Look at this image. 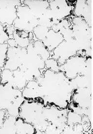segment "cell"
<instances>
[{
	"label": "cell",
	"mask_w": 93,
	"mask_h": 134,
	"mask_svg": "<svg viewBox=\"0 0 93 134\" xmlns=\"http://www.w3.org/2000/svg\"><path fill=\"white\" fill-rule=\"evenodd\" d=\"M13 37L17 46L20 47L26 48L31 43L29 39V33L23 31L15 29Z\"/></svg>",
	"instance_id": "ac0fdd59"
},
{
	"label": "cell",
	"mask_w": 93,
	"mask_h": 134,
	"mask_svg": "<svg viewBox=\"0 0 93 134\" xmlns=\"http://www.w3.org/2000/svg\"><path fill=\"white\" fill-rule=\"evenodd\" d=\"M39 86L37 80L28 82L22 90L23 98L27 101H37L39 99Z\"/></svg>",
	"instance_id": "9a60e30c"
},
{
	"label": "cell",
	"mask_w": 93,
	"mask_h": 134,
	"mask_svg": "<svg viewBox=\"0 0 93 134\" xmlns=\"http://www.w3.org/2000/svg\"><path fill=\"white\" fill-rule=\"evenodd\" d=\"M7 115L8 113L6 110H0V127L3 125V122Z\"/></svg>",
	"instance_id": "cb8c5ba5"
},
{
	"label": "cell",
	"mask_w": 93,
	"mask_h": 134,
	"mask_svg": "<svg viewBox=\"0 0 93 134\" xmlns=\"http://www.w3.org/2000/svg\"><path fill=\"white\" fill-rule=\"evenodd\" d=\"M1 77V83H6L22 91L28 83L24 73L19 69L14 71L3 69Z\"/></svg>",
	"instance_id": "30bf717a"
},
{
	"label": "cell",
	"mask_w": 93,
	"mask_h": 134,
	"mask_svg": "<svg viewBox=\"0 0 93 134\" xmlns=\"http://www.w3.org/2000/svg\"><path fill=\"white\" fill-rule=\"evenodd\" d=\"M39 99L45 105L67 109L71 101L73 89L70 80L62 72L46 69L37 80Z\"/></svg>",
	"instance_id": "6da1fadb"
},
{
	"label": "cell",
	"mask_w": 93,
	"mask_h": 134,
	"mask_svg": "<svg viewBox=\"0 0 93 134\" xmlns=\"http://www.w3.org/2000/svg\"><path fill=\"white\" fill-rule=\"evenodd\" d=\"M16 134H37V131L29 123L25 121L19 116L16 118Z\"/></svg>",
	"instance_id": "2e32d148"
},
{
	"label": "cell",
	"mask_w": 93,
	"mask_h": 134,
	"mask_svg": "<svg viewBox=\"0 0 93 134\" xmlns=\"http://www.w3.org/2000/svg\"><path fill=\"white\" fill-rule=\"evenodd\" d=\"M67 109H61L39 101L24 100L19 108V116L34 126L37 134H42L51 124L62 127L67 122Z\"/></svg>",
	"instance_id": "7a4b0ae2"
},
{
	"label": "cell",
	"mask_w": 93,
	"mask_h": 134,
	"mask_svg": "<svg viewBox=\"0 0 93 134\" xmlns=\"http://www.w3.org/2000/svg\"><path fill=\"white\" fill-rule=\"evenodd\" d=\"M15 116L7 115L3 125L0 127V134H16Z\"/></svg>",
	"instance_id": "e0dca14e"
},
{
	"label": "cell",
	"mask_w": 93,
	"mask_h": 134,
	"mask_svg": "<svg viewBox=\"0 0 93 134\" xmlns=\"http://www.w3.org/2000/svg\"><path fill=\"white\" fill-rule=\"evenodd\" d=\"M71 102L83 109L92 110V87L73 90Z\"/></svg>",
	"instance_id": "8fae6325"
},
{
	"label": "cell",
	"mask_w": 93,
	"mask_h": 134,
	"mask_svg": "<svg viewBox=\"0 0 93 134\" xmlns=\"http://www.w3.org/2000/svg\"><path fill=\"white\" fill-rule=\"evenodd\" d=\"M46 69L51 70L54 72H59V66L57 60L52 58H49L47 59L45 62Z\"/></svg>",
	"instance_id": "7402d4cb"
},
{
	"label": "cell",
	"mask_w": 93,
	"mask_h": 134,
	"mask_svg": "<svg viewBox=\"0 0 93 134\" xmlns=\"http://www.w3.org/2000/svg\"><path fill=\"white\" fill-rule=\"evenodd\" d=\"M63 40V36L61 33L55 32L50 29L42 42L48 51L51 53L57 47Z\"/></svg>",
	"instance_id": "5bb4252c"
},
{
	"label": "cell",
	"mask_w": 93,
	"mask_h": 134,
	"mask_svg": "<svg viewBox=\"0 0 93 134\" xmlns=\"http://www.w3.org/2000/svg\"><path fill=\"white\" fill-rule=\"evenodd\" d=\"M9 38V36L5 32L4 25L0 24V44L7 43Z\"/></svg>",
	"instance_id": "603a6c76"
},
{
	"label": "cell",
	"mask_w": 93,
	"mask_h": 134,
	"mask_svg": "<svg viewBox=\"0 0 93 134\" xmlns=\"http://www.w3.org/2000/svg\"><path fill=\"white\" fill-rule=\"evenodd\" d=\"M24 100L22 91L6 83H0V110H6L8 115L18 116Z\"/></svg>",
	"instance_id": "3957f363"
},
{
	"label": "cell",
	"mask_w": 93,
	"mask_h": 134,
	"mask_svg": "<svg viewBox=\"0 0 93 134\" xmlns=\"http://www.w3.org/2000/svg\"><path fill=\"white\" fill-rule=\"evenodd\" d=\"M26 54V48L9 46L6 60L3 69L12 71L18 69L24 63Z\"/></svg>",
	"instance_id": "ba28073f"
},
{
	"label": "cell",
	"mask_w": 93,
	"mask_h": 134,
	"mask_svg": "<svg viewBox=\"0 0 93 134\" xmlns=\"http://www.w3.org/2000/svg\"><path fill=\"white\" fill-rule=\"evenodd\" d=\"M21 4V1H0V24L13 26L17 17V7Z\"/></svg>",
	"instance_id": "9c48e42d"
},
{
	"label": "cell",
	"mask_w": 93,
	"mask_h": 134,
	"mask_svg": "<svg viewBox=\"0 0 93 134\" xmlns=\"http://www.w3.org/2000/svg\"><path fill=\"white\" fill-rule=\"evenodd\" d=\"M8 47L9 45L7 43L0 44V68L3 69L6 60Z\"/></svg>",
	"instance_id": "44dd1931"
},
{
	"label": "cell",
	"mask_w": 93,
	"mask_h": 134,
	"mask_svg": "<svg viewBox=\"0 0 93 134\" xmlns=\"http://www.w3.org/2000/svg\"><path fill=\"white\" fill-rule=\"evenodd\" d=\"M87 57L77 54L67 59L66 62L59 66V71L62 72L70 80L78 75H84Z\"/></svg>",
	"instance_id": "5b68a950"
},
{
	"label": "cell",
	"mask_w": 93,
	"mask_h": 134,
	"mask_svg": "<svg viewBox=\"0 0 93 134\" xmlns=\"http://www.w3.org/2000/svg\"><path fill=\"white\" fill-rule=\"evenodd\" d=\"M78 48L74 40H64L52 52L50 58L57 60L58 65L61 66L70 58L78 54Z\"/></svg>",
	"instance_id": "8992f818"
},
{
	"label": "cell",
	"mask_w": 93,
	"mask_h": 134,
	"mask_svg": "<svg viewBox=\"0 0 93 134\" xmlns=\"http://www.w3.org/2000/svg\"><path fill=\"white\" fill-rule=\"evenodd\" d=\"M16 15L13 24L15 29L29 33L39 25V19L33 14L30 8L22 3L17 7Z\"/></svg>",
	"instance_id": "277c9868"
},
{
	"label": "cell",
	"mask_w": 93,
	"mask_h": 134,
	"mask_svg": "<svg viewBox=\"0 0 93 134\" xmlns=\"http://www.w3.org/2000/svg\"><path fill=\"white\" fill-rule=\"evenodd\" d=\"M74 16L82 17L92 27L93 1H77L74 6Z\"/></svg>",
	"instance_id": "7c38bea8"
},
{
	"label": "cell",
	"mask_w": 93,
	"mask_h": 134,
	"mask_svg": "<svg viewBox=\"0 0 93 134\" xmlns=\"http://www.w3.org/2000/svg\"><path fill=\"white\" fill-rule=\"evenodd\" d=\"M22 4L28 7L38 19L49 8V1H23Z\"/></svg>",
	"instance_id": "4fadbf2b"
},
{
	"label": "cell",
	"mask_w": 93,
	"mask_h": 134,
	"mask_svg": "<svg viewBox=\"0 0 93 134\" xmlns=\"http://www.w3.org/2000/svg\"><path fill=\"white\" fill-rule=\"evenodd\" d=\"M3 68H0V83H1V73H2V72L3 71Z\"/></svg>",
	"instance_id": "d4e9b609"
},
{
	"label": "cell",
	"mask_w": 93,
	"mask_h": 134,
	"mask_svg": "<svg viewBox=\"0 0 93 134\" xmlns=\"http://www.w3.org/2000/svg\"><path fill=\"white\" fill-rule=\"evenodd\" d=\"M50 29L43 27L41 25H38L36 27L33 31V34L35 36L37 40L40 41H43L47 33L49 31Z\"/></svg>",
	"instance_id": "ffe728a7"
},
{
	"label": "cell",
	"mask_w": 93,
	"mask_h": 134,
	"mask_svg": "<svg viewBox=\"0 0 93 134\" xmlns=\"http://www.w3.org/2000/svg\"><path fill=\"white\" fill-rule=\"evenodd\" d=\"M76 1H49V10L51 16L57 21L72 16Z\"/></svg>",
	"instance_id": "52a82bcc"
},
{
	"label": "cell",
	"mask_w": 93,
	"mask_h": 134,
	"mask_svg": "<svg viewBox=\"0 0 93 134\" xmlns=\"http://www.w3.org/2000/svg\"><path fill=\"white\" fill-rule=\"evenodd\" d=\"M33 45L35 51L43 58L45 62L47 59L50 58V53L45 47L42 41L36 40L33 42Z\"/></svg>",
	"instance_id": "d6986e66"
}]
</instances>
